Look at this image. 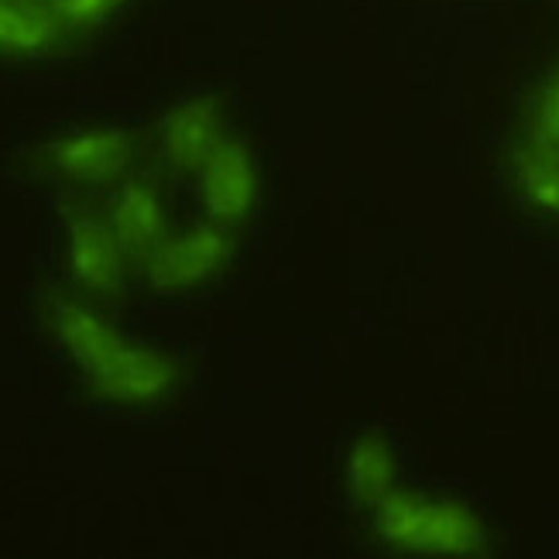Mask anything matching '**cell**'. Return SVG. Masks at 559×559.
Wrapping results in <instances>:
<instances>
[{"mask_svg": "<svg viewBox=\"0 0 559 559\" xmlns=\"http://www.w3.org/2000/svg\"><path fill=\"white\" fill-rule=\"evenodd\" d=\"M221 114L213 104H189L168 117L162 144H165V158L176 168H200L210 152L221 144Z\"/></svg>", "mask_w": 559, "mask_h": 559, "instance_id": "5b68a950", "label": "cell"}, {"mask_svg": "<svg viewBox=\"0 0 559 559\" xmlns=\"http://www.w3.org/2000/svg\"><path fill=\"white\" fill-rule=\"evenodd\" d=\"M519 182L532 203L559 213V152L532 141L519 158Z\"/></svg>", "mask_w": 559, "mask_h": 559, "instance_id": "30bf717a", "label": "cell"}, {"mask_svg": "<svg viewBox=\"0 0 559 559\" xmlns=\"http://www.w3.org/2000/svg\"><path fill=\"white\" fill-rule=\"evenodd\" d=\"M114 234L131 254H148L165 237V210L148 186H128L114 203Z\"/></svg>", "mask_w": 559, "mask_h": 559, "instance_id": "8992f818", "label": "cell"}, {"mask_svg": "<svg viewBox=\"0 0 559 559\" xmlns=\"http://www.w3.org/2000/svg\"><path fill=\"white\" fill-rule=\"evenodd\" d=\"M350 491L360 504H381L395 491V453L378 432L360 436L347 453Z\"/></svg>", "mask_w": 559, "mask_h": 559, "instance_id": "52a82bcc", "label": "cell"}, {"mask_svg": "<svg viewBox=\"0 0 559 559\" xmlns=\"http://www.w3.org/2000/svg\"><path fill=\"white\" fill-rule=\"evenodd\" d=\"M128 162V144L117 134H86L76 141H66L59 148V165L72 179L104 182L117 176Z\"/></svg>", "mask_w": 559, "mask_h": 559, "instance_id": "9c48e42d", "label": "cell"}, {"mask_svg": "<svg viewBox=\"0 0 559 559\" xmlns=\"http://www.w3.org/2000/svg\"><path fill=\"white\" fill-rule=\"evenodd\" d=\"M120 254H124V248L107 227L93 221H80L72 227V264H76V275L86 285L100 292L114 288L120 282Z\"/></svg>", "mask_w": 559, "mask_h": 559, "instance_id": "ba28073f", "label": "cell"}, {"mask_svg": "<svg viewBox=\"0 0 559 559\" xmlns=\"http://www.w3.org/2000/svg\"><path fill=\"white\" fill-rule=\"evenodd\" d=\"M227 240L216 227H192L176 240H162L148 258V272L158 288H186L221 269Z\"/></svg>", "mask_w": 559, "mask_h": 559, "instance_id": "277c9868", "label": "cell"}, {"mask_svg": "<svg viewBox=\"0 0 559 559\" xmlns=\"http://www.w3.org/2000/svg\"><path fill=\"white\" fill-rule=\"evenodd\" d=\"M381 536L412 552L467 556L484 546V528L471 508L456 501H432L412 491H392L378 504Z\"/></svg>", "mask_w": 559, "mask_h": 559, "instance_id": "7a4b0ae2", "label": "cell"}, {"mask_svg": "<svg viewBox=\"0 0 559 559\" xmlns=\"http://www.w3.org/2000/svg\"><path fill=\"white\" fill-rule=\"evenodd\" d=\"M59 326L69 347L83 357L93 381L117 399H155L173 381L168 360L128 344L124 336L80 306H66L59 312Z\"/></svg>", "mask_w": 559, "mask_h": 559, "instance_id": "6da1fadb", "label": "cell"}, {"mask_svg": "<svg viewBox=\"0 0 559 559\" xmlns=\"http://www.w3.org/2000/svg\"><path fill=\"white\" fill-rule=\"evenodd\" d=\"M532 141L549 152H559V72L543 90V100L536 107V124H532Z\"/></svg>", "mask_w": 559, "mask_h": 559, "instance_id": "8fae6325", "label": "cell"}, {"mask_svg": "<svg viewBox=\"0 0 559 559\" xmlns=\"http://www.w3.org/2000/svg\"><path fill=\"white\" fill-rule=\"evenodd\" d=\"M203 203L216 221H245L258 197L251 155L237 141H221L200 165Z\"/></svg>", "mask_w": 559, "mask_h": 559, "instance_id": "3957f363", "label": "cell"}]
</instances>
